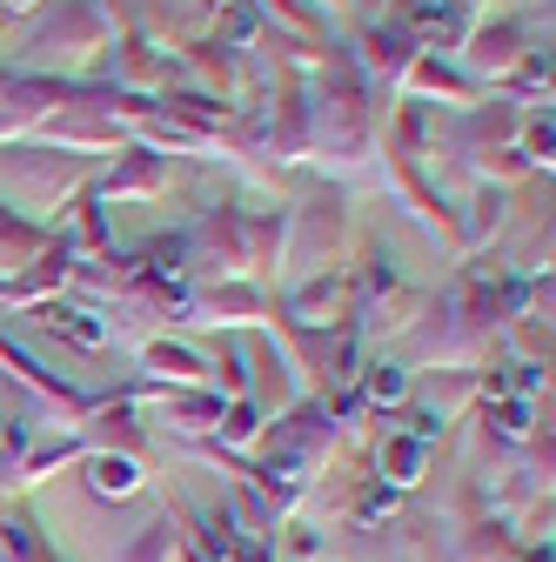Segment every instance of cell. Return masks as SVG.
<instances>
[{
    "instance_id": "52a82bcc",
    "label": "cell",
    "mask_w": 556,
    "mask_h": 562,
    "mask_svg": "<svg viewBox=\"0 0 556 562\" xmlns=\"http://www.w3.org/2000/svg\"><path fill=\"white\" fill-rule=\"evenodd\" d=\"M268 8H282V14H289V21H296V27H315V14H309V8H302V0H268Z\"/></svg>"
},
{
    "instance_id": "3957f363",
    "label": "cell",
    "mask_w": 556,
    "mask_h": 562,
    "mask_svg": "<svg viewBox=\"0 0 556 562\" xmlns=\"http://www.w3.org/2000/svg\"><path fill=\"white\" fill-rule=\"evenodd\" d=\"M41 248H47V235L34 222H0V268H27V261H41Z\"/></svg>"
},
{
    "instance_id": "ba28073f",
    "label": "cell",
    "mask_w": 556,
    "mask_h": 562,
    "mask_svg": "<svg viewBox=\"0 0 556 562\" xmlns=\"http://www.w3.org/2000/svg\"><path fill=\"white\" fill-rule=\"evenodd\" d=\"M0 8H34V0H0Z\"/></svg>"
},
{
    "instance_id": "8992f818",
    "label": "cell",
    "mask_w": 556,
    "mask_h": 562,
    "mask_svg": "<svg viewBox=\"0 0 556 562\" xmlns=\"http://www.w3.org/2000/svg\"><path fill=\"white\" fill-rule=\"evenodd\" d=\"M155 362H162L168 375H201V369H194V356H181V348H155Z\"/></svg>"
},
{
    "instance_id": "5b68a950",
    "label": "cell",
    "mask_w": 556,
    "mask_h": 562,
    "mask_svg": "<svg viewBox=\"0 0 556 562\" xmlns=\"http://www.w3.org/2000/svg\"><path fill=\"white\" fill-rule=\"evenodd\" d=\"M94 482L101 488H134V469L127 462H94Z\"/></svg>"
},
{
    "instance_id": "277c9868",
    "label": "cell",
    "mask_w": 556,
    "mask_h": 562,
    "mask_svg": "<svg viewBox=\"0 0 556 562\" xmlns=\"http://www.w3.org/2000/svg\"><path fill=\"white\" fill-rule=\"evenodd\" d=\"M162 181H168V161H162V155H127V168L108 175V194H148V188H162Z\"/></svg>"
},
{
    "instance_id": "7a4b0ae2",
    "label": "cell",
    "mask_w": 556,
    "mask_h": 562,
    "mask_svg": "<svg viewBox=\"0 0 556 562\" xmlns=\"http://www.w3.org/2000/svg\"><path fill=\"white\" fill-rule=\"evenodd\" d=\"M335 235H342V207H335V201H309V207H302V235H296L289 261H296V268H322L329 248H335Z\"/></svg>"
},
{
    "instance_id": "6da1fadb",
    "label": "cell",
    "mask_w": 556,
    "mask_h": 562,
    "mask_svg": "<svg viewBox=\"0 0 556 562\" xmlns=\"http://www.w3.org/2000/svg\"><path fill=\"white\" fill-rule=\"evenodd\" d=\"M516 60H530L516 21H497V27H476L469 34V67H476V75H510Z\"/></svg>"
}]
</instances>
